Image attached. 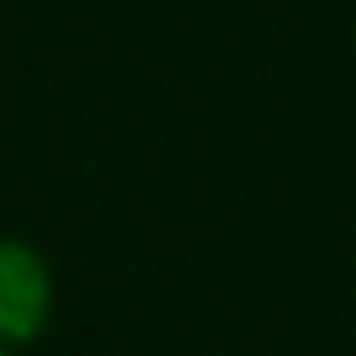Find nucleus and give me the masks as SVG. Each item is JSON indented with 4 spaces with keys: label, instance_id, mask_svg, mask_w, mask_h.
Listing matches in <instances>:
<instances>
[{
    "label": "nucleus",
    "instance_id": "obj_1",
    "mask_svg": "<svg viewBox=\"0 0 356 356\" xmlns=\"http://www.w3.org/2000/svg\"><path fill=\"white\" fill-rule=\"evenodd\" d=\"M53 267L22 236H0V346H32L53 320Z\"/></svg>",
    "mask_w": 356,
    "mask_h": 356
},
{
    "label": "nucleus",
    "instance_id": "obj_2",
    "mask_svg": "<svg viewBox=\"0 0 356 356\" xmlns=\"http://www.w3.org/2000/svg\"><path fill=\"white\" fill-rule=\"evenodd\" d=\"M0 356H16V351H11V346H0Z\"/></svg>",
    "mask_w": 356,
    "mask_h": 356
}]
</instances>
